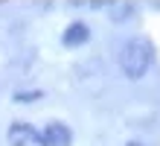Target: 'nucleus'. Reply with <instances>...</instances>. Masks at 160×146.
Instances as JSON below:
<instances>
[{
	"label": "nucleus",
	"mask_w": 160,
	"mask_h": 146,
	"mask_svg": "<svg viewBox=\"0 0 160 146\" xmlns=\"http://www.w3.org/2000/svg\"><path fill=\"white\" fill-rule=\"evenodd\" d=\"M90 38V29L84 26L82 21H76V24H70L67 29H64V35H61V41L67 44V47H79V44H84Z\"/></svg>",
	"instance_id": "39448f33"
},
{
	"label": "nucleus",
	"mask_w": 160,
	"mask_h": 146,
	"mask_svg": "<svg viewBox=\"0 0 160 146\" xmlns=\"http://www.w3.org/2000/svg\"><path fill=\"white\" fill-rule=\"evenodd\" d=\"M152 58H154V50H152V44L146 38H131L119 50V67H122V73L128 79H140V76L148 73Z\"/></svg>",
	"instance_id": "f257e3e1"
},
{
	"label": "nucleus",
	"mask_w": 160,
	"mask_h": 146,
	"mask_svg": "<svg viewBox=\"0 0 160 146\" xmlns=\"http://www.w3.org/2000/svg\"><path fill=\"white\" fill-rule=\"evenodd\" d=\"M99 9H105L108 18L114 24H125V21L134 18V6H131V3H122V0H117V3H105V6H99Z\"/></svg>",
	"instance_id": "20e7f679"
},
{
	"label": "nucleus",
	"mask_w": 160,
	"mask_h": 146,
	"mask_svg": "<svg viewBox=\"0 0 160 146\" xmlns=\"http://www.w3.org/2000/svg\"><path fill=\"white\" fill-rule=\"evenodd\" d=\"M41 134H44V146H70V140H73L70 129L61 123H50Z\"/></svg>",
	"instance_id": "7ed1b4c3"
},
{
	"label": "nucleus",
	"mask_w": 160,
	"mask_h": 146,
	"mask_svg": "<svg viewBox=\"0 0 160 146\" xmlns=\"http://www.w3.org/2000/svg\"><path fill=\"white\" fill-rule=\"evenodd\" d=\"M128 146H146V143H137V140H134V143H128Z\"/></svg>",
	"instance_id": "423d86ee"
},
{
	"label": "nucleus",
	"mask_w": 160,
	"mask_h": 146,
	"mask_svg": "<svg viewBox=\"0 0 160 146\" xmlns=\"http://www.w3.org/2000/svg\"><path fill=\"white\" fill-rule=\"evenodd\" d=\"M9 143L12 146H44V134L35 132L29 123H15L9 129Z\"/></svg>",
	"instance_id": "f03ea898"
}]
</instances>
